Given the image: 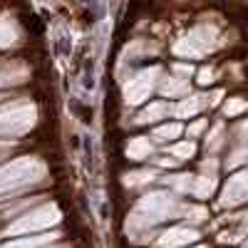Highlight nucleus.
Wrapping results in <instances>:
<instances>
[{
	"mask_svg": "<svg viewBox=\"0 0 248 248\" xmlns=\"http://www.w3.org/2000/svg\"><path fill=\"white\" fill-rule=\"evenodd\" d=\"M248 196V174L236 176L229 186H226V194H223V203H238Z\"/></svg>",
	"mask_w": 248,
	"mask_h": 248,
	"instance_id": "obj_1",
	"label": "nucleus"
},
{
	"mask_svg": "<svg viewBox=\"0 0 248 248\" xmlns=\"http://www.w3.org/2000/svg\"><path fill=\"white\" fill-rule=\"evenodd\" d=\"M241 109H246V102H241V99L229 102V107H226V112H229V114H236V112H241Z\"/></svg>",
	"mask_w": 248,
	"mask_h": 248,
	"instance_id": "obj_2",
	"label": "nucleus"
},
{
	"mask_svg": "<svg viewBox=\"0 0 248 248\" xmlns=\"http://www.w3.org/2000/svg\"><path fill=\"white\" fill-rule=\"evenodd\" d=\"M199 82H203V85H206V82H211V70H203L201 72V79Z\"/></svg>",
	"mask_w": 248,
	"mask_h": 248,
	"instance_id": "obj_3",
	"label": "nucleus"
},
{
	"mask_svg": "<svg viewBox=\"0 0 248 248\" xmlns=\"http://www.w3.org/2000/svg\"><path fill=\"white\" fill-rule=\"evenodd\" d=\"M246 218H248V216H246Z\"/></svg>",
	"mask_w": 248,
	"mask_h": 248,
	"instance_id": "obj_4",
	"label": "nucleus"
}]
</instances>
